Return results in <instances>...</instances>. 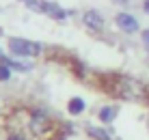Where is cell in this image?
<instances>
[{
  "mask_svg": "<svg viewBox=\"0 0 149 140\" xmlns=\"http://www.w3.org/2000/svg\"><path fill=\"white\" fill-rule=\"evenodd\" d=\"M84 110H86V101L82 99V97H71V99L67 101V114L80 116Z\"/></svg>",
  "mask_w": 149,
  "mask_h": 140,
  "instance_id": "10",
  "label": "cell"
},
{
  "mask_svg": "<svg viewBox=\"0 0 149 140\" xmlns=\"http://www.w3.org/2000/svg\"><path fill=\"white\" fill-rule=\"evenodd\" d=\"M82 24H84L89 30H93V33H100V30H104V26H106V17L100 11H95V9H89V11L82 13Z\"/></svg>",
  "mask_w": 149,
  "mask_h": 140,
  "instance_id": "5",
  "label": "cell"
},
{
  "mask_svg": "<svg viewBox=\"0 0 149 140\" xmlns=\"http://www.w3.org/2000/svg\"><path fill=\"white\" fill-rule=\"evenodd\" d=\"M13 78V69L7 63H0V82H9Z\"/></svg>",
  "mask_w": 149,
  "mask_h": 140,
  "instance_id": "11",
  "label": "cell"
},
{
  "mask_svg": "<svg viewBox=\"0 0 149 140\" xmlns=\"http://www.w3.org/2000/svg\"><path fill=\"white\" fill-rule=\"evenodd\" d=\"M26 7H28V11H35V13H43V7H45V2H43V0H28V2H26Z\"/></svg>",
  "mask_w": 149,
  "mask_h": 140,
  "instance_id": "12",
  "label": "cell"
},
{
  "mask_svg": "<svg viewBox=\"0 0 149 140\" xmlns=\"http://www.w3.org/2000/svg\"><path fill=\"white\" fill-rule=\"evenodd\" d=\"M141 7H143V13H147V15H149V0H143Z\"/></svg>",
  "mask_w": 149,
  "mask_h": 140,
  "instance_id": "15",
  "label": "cell"
},
{
  "mask_svg": "<svg viewBox=\"0 0 149 140\" xmlns=\"http://www.w3.org/2000/svg\"><path fill=\"white\" fill-rule=\"evenodd\" d=\"M7 140H33V138H28L22 129H11V132L7 134Z\"/></svg>",
  "mask_w": 149,
  "mask_h": 140,
  "instance_id": "13",
  "label": "cell"
},
{
  "mask_svg": "<svg viewBox=\"0 0 149 140\" xmlns=\"http://www.w3.org/2000/svg\"><path fill=\"white\" fill-rule=\"evenodd\" d=\"M43 13L48 15V17H52L56 19V22H63V19H67L69 17V11H65L61 4H56V2H45V7H43Z\"/></svg>",
  "mask_w": 149,
  "mask_h": 140,
  "instance_id": "7",
  "label": "cell"
},
{
  "mask_svg": "<svg viewBox=\"0 0 149 140\" xmlns=\"http://www.w3.org/2000/svg\"><path fill=\"white\" fill-rule=\"evenodd\" d=\"M11 56H26V58H37V56L43 52L41 43L37 41H30V39H24V37H11L7 43Z\"/></svg>",
  "mask_w": 149,
  "mask_h": 140,
  "instance_id": "3",
  "label": "cell"
},
{
  "mask_svg": "<svg viewBox=\"0 0 149 140\" xmlns=\"http://www.w3.org/2000/svg\"><path fill=\"white\" fill-rule=\"evenodd\" d=\"M112 2H115V4H121V7H125V4L130 2V0H112Z\"/></svg>",
  "mask_w": 149,
  "mask_h": 140,
  "instance_id": "16",
  "label": "cell"
},
{
  "mask_svg": "<svg viewBox=\"0 0 149 140\" xmlns=\"http://www.w3.org/2000/svg\"><path fill=\"white\" fill-rule=\"evenodd\" d=\"M86 136L91 140H112V132L108 127H100V125H86Z\"/></svg>",
  "mask_w": 149,
  "mask_h": 140,
  "instance_id": "8",
  "label": "cell"
},
{
  "mask_svg": "<svg viewBox=\"0 0 149 140\" xmlns=\"http://www.w3.org/2000/svg\"><path fill=\"white\" fill-rule=\"evenodd\" d=\"M4 63L11 67V69L19 71V73H26V71H30L35 67V58H26V56H7Z\"/></svg>",
  "mask_w": 149,
  "mask_h": 140,
  "instance_id": "6",
  "label": "cell"
},
{
  "mask_svg": "<svg viewBox=\"0 0 149 140\" xmlns=\"http://www.w3.org/2000/svg\"><path fill=\"white\" fill-rule=\"evenodd\" d=\"M115 24H117V28H119L121 33H125V35H136L138 30H141L138 17L132 15V13H127V11H119L115 15Z\"/></svg>",
  "mask_w": 149,
  "mask_h": 140,
  "instance_id": "4",
  "label": "cell"
},
{
  "mask_svg": "<svg viewBox=\"0 0 149 140\" xmlns=\"http://www.w3.org/2000/svg\"><path fill=\"white\" fill-rule=\"evenodd\" d=\"M24 127L28 129L33 140H52L54 134L58 132L56 121L52 119L50 112H45L43 108H33L26 112V123Z\"/></svg>",
  "mask_w": 149,
  "mask_h": 140,
  "instance_id": "1",
  "label": "cell"
},
{
  "mask_svg": "<svg viewBox=\"0 0 149 140\" xmlns=\"http://www.w3.org/2000/svg\"><path fill=\"white\" fill-rule=\"evenodd\" d=\"M141 41H143V45L149 50V28H145V30H141Z\"/></svg>",
  "mask_w": 149,
  "mask_h": 140,
  "instance_id": "14",
  "label": "cell"
},
{
  "mask_svg": "<svg viewBox=\"0 0 149 140\" xmlns=\"http://www.w3.org/2000/svg\"><path fill=\"white\" fill-rule=\"evenodd\" d=\"M108 91L112 95L121 97V99H127V101H145L149 97V89L141 80H136L132 76H115Z\"/></svg>",
  "mask_w": 149,
  "mask_h": 140,
  "instance_id": "2",
  "label": "cell"
},
{
  "mask_svg": "<svg viewBox=\"0 0 149 140\" xmlns=\"http://www.w3.org/2000/svg\"><path fill=\"white\" fill-rule=\"evenodd\" d=\"M117 114H119V110H117V106H102L100 110H97V119H100L104 125H110L112 121L117 119Z\"/></svg>",
  "mask_w": 149,
  "mask_h": 140,
  "instance_id": "9",
  "label": "cell"
},
{
  "mask_svg": "<svg viewBox=\"0 0 149 140\" xmlns=\"http://www.w3.org/2000/svg\"><path fill=\"white\" fill-rule=\"evenodd\" d=\"M22 2H28V0H22Z\"/></svg>",
  "mask_w": 149,
  "mask_h": 140,
  "instance_id": "17",
  "label": "cell"
}]
</instances>
